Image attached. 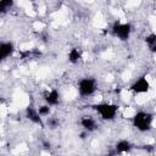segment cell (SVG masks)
<instances>
[{"instance_id":"4","label":"cell","mask_w":156,"mask_h":156,"mask_svg":"<svg viewBox=\"0 0 156 156\" xmlns=\"http://www.w3.org/2000/svg\"><path fill=\"white\" fill-rule=\"evenodd\" d=\"M94 82L91 79H83L79 84V90L83 95H89L94 91Z\"/></svg>"},{"instance_id":"1","label":"cell","mask_w":156,"mask_h":156,"mask_svg":"<svg viewBox=\"0 0 156 156\" xmlns=\"http://www.w3.org/2000/svg\"><path fill=\"white\" fill-rule=\"evenodd\" d=\"M150 122H151V116L144 112H139L134 117V124L140 130H147L150 128Z\"/></svg>"},{"instance_id":"9","label":"cell","mask_w":156,"mask_h":156,"mask_svg":"<svg viewBox=\"0 0 156 156\" xmlns=\"http://www.w3.org/2000/svg\"><path fill=\"white\" fill-rule=\"evenodd\" d=\"M146 43L150 48L151 51H156V35L155 34H151L146 38Z\"/></svg>"},{"instance_id":"13","label":"cell","mask_w":156,"mask_h":156,"mask_svg":"<svg viewBox=\"0 0 156 156\" xmlns=\"http://www.w3.org/2000/svg\"><path fill=\"white\" fill-rule=\"evenodd\" d=\"M11 5H12V1H1V2H0V7H1L2 11H4V7L11 6Z\"/></svg>"},{"instance_id":"5","label":"cell","mask_w":156,"mask_h":156,"mask_svg":"<svg viewBox=\"0 0 156 156\" xmlns=\"http://www.w3.org/2000/svg\"><path fill=\"white\" fill-rule=\"evenodd\" d=\"M132 88H133V90H135L138 93H144V91H146L149 89V83L146 82L145 78H140L136 83L133 84Z\"/></svg>"},{"instance_id":"10","label":"cell","mask_w":156,"mask_h":156,"mask_svg":"<svg viewBox=\"0 0 156 156\" xmlns=\"http://www.w3.org/2000/svg\"><path fill=\"white\" fill-rule=\"evenodd\" d=\"M82 126H83L84 128H87L88 130H93V129L95 128V123H94V121L90 119V118H84V119H82Z\"/></svg>"},{"instance_id":"8","label":"cell","mask_w":156,"mask_h":156,"mask_svg":"<svg viewBox=\"0 0 156 156\" xmlns=\"http://www.w3.org/2000/svg\"><path fill=\"white\" fill-rule=\"evenodd\" d=\"M46 101H48L49 104H51V105L56 104V102L58 101V93H57L56 90H52V91L46 96Z\"/></svg>"},{"instance_id":"12","label":"cell","mask_w":156,"mask_h":156,"mask_svg":"<svg viewBox=\"0 0 156 156\" xmlns=\"http://www.w3.org/2000/svg\"><path fill=\"white\" fill-rule=\"evenodd\" d=\"M78 58H79V52H78V50L72 49L71 52H69V60H71L72 62H77Z\"/></svg>"},{"instance_id":"7","label":"cell","mask_w":156,"mask_h":156,"mask_svg":"<svg viewBox=\"0 0 156 156\" xmlns=\"http://www.w3.org/2000/svg\"><path fill=\"white\" fill-rule=\"evenodd\" d=\"M27 116H28V118L32 119L33 122L40 123V118H39V116H38V113H37L32 107H28V108H27Z\"/></svg>"},{"instance_id":"11","label":"cell","mask_w":156,"mask_h":156,"mask_svg":"<svg viewBox=\"0 0 156 156\" xmlns=\"http://www.w3.org/2000/svg\"><path fill=\"white\" fill-rule=\"evenodd\" d=\"M129 144L127 143V141H119L118 144H117V150L118 151H128L129 150Z\"/></svg>"},{"instance_id":"2","label":"cell","mask_w":156,"mask_h":156,"mask_svg":"<svg viewBox=\"0 0 156 156\" xmlns=\"http://www.w3.org/2000/svg\"><path fill=\"white\" fill-rule=\"evenodd\" d=\"M99 112L100 115L102 116V118L105 119H111L115 115H116V111H117V107L113 106V105H98V106H94Z\"/></svg>"},{"instance_id":"6","label":"cell","mask_w":156,"mask_h":156,"mask_svg":"<svg viewBox=\"0 0 156 156\" xmlns=\"http://www.w3.org/2000/svg\"><path fill=\"white\" fill-rule=\"evenodd\" d=\"M12 51V44L10 43H4L0 45V52H1V58H5L7 55H10Z\"/></svg>"},{"instance_id":"3","label":"cell","mask_w":156,"mask_h":156,"mask_svg":"<svg viewBox=\"0 0 156 156\" xmlns=\"http://www.w3.org/2000/svg\"><path fill=\"white\" fill-rule=\"evenodd\" d=\"M130 32V26L129 24H115L113 27V33L117 34L121 39H127Z\"/></svg>"},{"instance_id":"14","label":"cell","mask_w":156,"mask_h":156,"mask_svg":"<svg viewBox=\"0 0 156 156\" xmlns=\"http://www.w3.org/2000/svg\"><path fill=\"white\" fill-rule=\"evenodd\" d=\"M39 113H40V115H46V113H49V107H46V106L40 107V108H39Z\"/></svg>"},{"instance_id":"15","label":"cell","mask_w":156,"mask_h":156,"mask_svg":"<svg viewBox=\"0 0 156 156\" xmlns=\"http://www.w3.org/2000/svg\"><path fill=\"white\" fill-rule=\"evenodd\" d=\"M50 124H51L52 127H55V126L57 124V121H56V119H51V121H50Z\"/></svg>"}]
</instances>
